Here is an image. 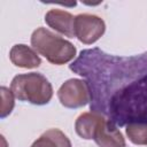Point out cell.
<instances>
[{"mask_svg":"<svg viewBox=\"0 0 147 147\" xmlns=\"http://www.w3.org/2000/svg\"><path fill=\"white\" fill-rule=\"evenodd\" d=\"M125 133L132 144L147 146V123L126 124Z\"/></svg>","mask_w":147,"mask_h":147,"instance_id":"11","label":"cell"},{"mask_svg":"<svg viewBox=\"0 0 147 147\" xmlns=\"http://www.w3.org/2000/svg\"><path fill=\"white\" fill-rule=\"evenodd\" d=\"M10 90L20 101L37 106L47 105L53 98L52 84L44 75L38 72L16 75L10 83Z\"/></svg>","mask_w":147,"mask_h":147,"instance_id":"3","label":"cell"},{"mask_svg":"<svg viewBox=\"0 0 147 147\" xmlns=\"http://www.w3.org/2000/svg\"><path fill=\"white\" fill-rule=\"evenodd\" d=\"M0 94H1V109H0V117L5 118L8 115H10V113L14 109L15 106V101H14V94L11 92V90L7 88L6 86H1L0 87Z\"/></svg>","mask_w":147,"mask_h":147,"instance_id":"12","label":"cell"},{"mask_svg":"<svg viewBox=\"0 0 147 147\" xmlns=\"http://www.w3.org/2000/svg\"><path fill=\"white\" fill-rule=\"evenodd\" d=\"M93 140L99 147H125V139L117 125L103 116L99 123Z\"/></svg>","mask_w":147,"mask_h":147,"instance_id":"6","label":"cell"},{"mask_svg":"<svg viewBox=\"0 0 147 147\" xmlns=\"http://www.w3.org/2000/svg\"><path fill=\"white\" fill-rule=\"evenodd\" d=\"M31 147H72L69 138L59 129H49L44 132Z\"/></svg>","mask_w":147,"mask_h":147,"instance_id":"10","label":"cell"},{"mask_svg":"<svg viewBox=\"0 0 147 147\" xmlns=\"http://www.w3.org/2000/svg\"><path fill=\"white\" fill-rule=\"evenodd\" d=\"M46 24L59 33L74 38L75 37V16L62 9H51L45 15Z\"/></svg>","mask_w":147,"mask_h":147,"instance_id":"7","label":"cell"},{"mask_svg":"<svg viewBox=\"0 0 147 147\" xmlns=\"http://www.w3.org/2000/svg\"><path fill=\"white\" fill-rule=\"evenodd\" d=\"M31 46L49 63L62 65L76 56V47L69 40L55 34L46 28H38L31 34Z\"/></svg>","mask_w":147,"mask_h":147,"instance_id":"2","label":"cell"},{"mask_svg":"<svg viewBox=\"0 0 147 147\" xmlns=\"http://www.w3.org/2000/svg\"><path fill=\"white\" fill-rule=\"evenodd\" d=\"M9 59L14 65L24 69L38 68L41 64V60L38 53L24 44L14 45L9 52Z\"/></svg>","mask_w":147,"mask_h":147,"instance_id":"8","label":"cell"},{"mask_svg":"<svg viewBox=\"0 0 147 147\" xmlns=\"http://www.w3.org/2000/svg\"><path fill=\"white\" fill-rule=\"evenodd\" d=\"M70 69L90 80L95 93L91 106L110 93L99 114L119 126L147 123V52L136 57H115L99 48L86 49Z\"/></svg>","mask_w":147,"mask_h":147,"instance_id":"1","label":"cell"},{"mask_svg":"<svg viewBox=\"0 0 147 147\" xmlns=\"http://www.w3.org/2000/svg\"><path fill=\"white\" fill-rule=\"evenodd\" d=\"M102 118H103V115L95 113V111H88V113L80 114L75 122L76 133L85 140L93 139L95 130Z\"/></svg>","mask_w":147,"mask_h":147,"instance_id":"9","label":"cell"},{"mask_svg":"<svg viewBox=\"0 0 147 147\" xmlns=\"http://www.w3.org/2000/svg\"><path fill=\"white\" fill-rule=\"evenodd\" d=\"M106 31L103 20L93 14H79L75 16V37L85 45H92L99 40Z\"/></svg>","mask_w":147,"mask_h":147,"instance_id":"5","label":"cell"},{"mask_svg":"<svg viewBox=\"0 0 147 147\" xmlns=\"http://www.w3.org/2000/svg\"><path fill=\"white\" fill-rule=\"evenodd\" d=\"M57 98L62 106L70 109H77L86 106L93 99L88 82L78 78L65 80L57 91Z\"/></svg>","mask_w":147,"mask_h":147,"instance_id":"4","label":"cell"}]
</instances>
